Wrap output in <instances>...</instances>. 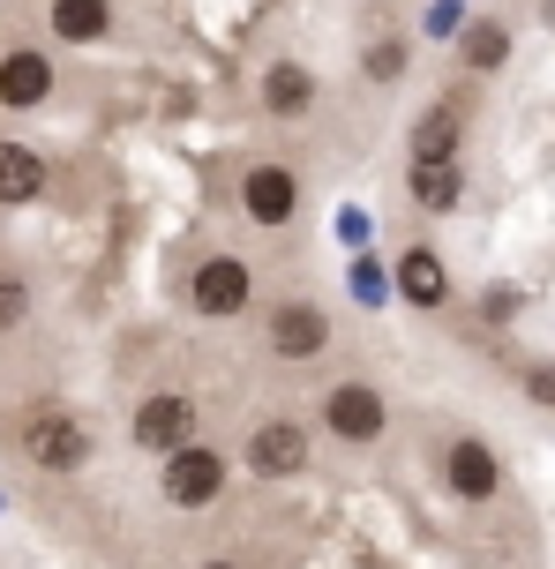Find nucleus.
<instances>
[{
	"label": "nucleus",
	"instance_id": "f257e3e1",
	"mask_svg": "<svg viewBox=\"0 0 555 569\" xmlns=\"http://www.w3.org/2000/svg\"><path fill=\"white\" fill-rule=\"evenodd\" d=\"M323 435L330 442H346V450H376L383 435H390V398H383L376 382H330L323 390Z\"/></svg>",
	"mask_w": 555,
	"mask_h": 569
},
{
	"label": "nucleus",
	"instance_id": "f03ea898",
	"mask_svg": "<svg viewBox=\"0 0 555 569\" xmlns=\"http://www.w3.org/2000/svg\"><path fill=\"white\" fill-rule=\"evenodd\" d=\"M16 442H23V457L38 465V472H83L90 465V427L76 420L68 405H38V412H23Z\"/></svg>",
	"mask_w": 555,
	"mask_h": 569
},
{
	"label": "nucleus",
	"instance_id": "7ed1b4c3",
	"mask_svg": "<svg viewBox=\"0 0 555 569\" xmlns=\"http://www.w3.org/2000/svg\"><path fill=\"white\" fill-rule=\"evenodd\" d=\"M240 457H248V472H256V480H300V472L316 465V435H308V420H286V412H270V420L248 427Z\"/></svg>",
	"mask_w": 555,
	"mask_h": 569
},
{
	"label": "nucleus",
	"instance_id": "20e7f679",
	"mask_svg": "<svg viewBox=\"0 0 555 569\" xmlns=\"http://www.w3.org/2000/svg\"><path fill=\"white\" fill-rule=\"evenodd\" d=\"M248 300H256V270H248L240 256H204L196 270H188V315L234 322V315H248Z\"/></svg>",
	"mask_w": 555,
	"mask_h": 569
},
{
	"label": "nucleus",
	"instance_id": "39448f33",
	"mask_svg": "<svg viewBox=\"0 0 555 569\" xmlns=\"http://www.w3.org/2000/svg\"><path fill=\"white\" fill-rule=\"evenodd\" d=\"M226 480H234V457L210 450V442L174 450V457H166V472H158V487H166V502H174V510H210V502L226 495Z\"/></svg>",
	"mask_w": 555,
	"mask_h": 569
},
{
	"label": "nucleus",
	"instance_id": "423d86ee",
	"mask_svg": "<svg viewBox=\"0 0 555 569\" xmlns=\"http://www.w3.org/2000/svg\"><path fill=\"white\" fill-rule=\"evenodd\" d=\"M240 210H248V226H293L300 218V172L286 166V158H248L240 166Z\"/></svg>",
	"mask_w": 555,
	"mask_h": 569
},
{
	"label": "nucleus",
	"instance_id": "0eeeda50",
	"mask_svg": "<svg viewBox=\"0 0 555 569\" xmlns=\"http://www.w3.org/2000/svg\"><path fill=\"white\" fill-rule=\"evenodd\" d=\"M264 345H270V360H286V368L323 360L330 352V308H316V300H278L264 315Z\"/></svg>",
	"mask_w": 555,
	"mask_h": 569
},
{
	"label": "nucleus",
	"instance_id": "6e6552de",
	"mask_svg": "<svg viewBox=\"0 0 555 569\" xmlns=\"http://www.w3.org/2000/svg\"><path fill=\"white\" fill-rule=\"evenodd\" d=\"M128 442L150 457H174L196 442V398L188 390H150L136 412H128Z\"/></svg>",
	"mask_w": 555,
	"mask_h": 569
},
{
	"label": "nucleus",
	"instance_id": "1a4fd4ad",
	"mask_svg": "<svg viewBox=\"0 0 555 569\" xmlns=\"http://www.w3.org/2000/svg\"><path fill=\"white\" fill-rule=\"evenodd\" d=\"M443 487L458 495V502H496L503 495V457L496 442H480V435H458V442H443Z\"/></svg>",
	"mask_w": 555,
	"mask_h": 569
},
{
	"label": "nucleus",
	"instance_id": "9d476101",
	"mask_svg": "<svg viewBox=\"0 0 555 569\" xmlns=\"http://www.w3.org/2000/svg\"><path fill=\"white\" fill-rule=\"evenodd\" d=\"M0 106H8V113L53 106V53H46V46H8V53H0Z\"/></svg>",
	"mask_w": 555,
	"mask_h": 569
},
{
	"label": "nucleus",
	"instance_id": "9b49d317",
	"mask_svg": "<svg viewBox=\"0 0 555 569\" xmlns=\"http://www.w3.org/2000/svg\"><path fill=\"white\" fill-rule=\"evenodd\" d=\"M390 292L406 300V308H420V315H436V308H450V262L420 240V248H406V256L390 262Z\"/></svg>",
	"mask_w": 555,
	"mask_h": 569
},
{
	"label": "nucleus",
	"instance_id": "f8f14e48",
	"mask_svg": "<svg viewBox=\"0 0 555 569\" xmlns=\"http://www.w3.org/2000/svg\"><path fill=\"white\" fill-rule=\"evenodd\" d=\"M316 98H323V83H316L308 60H270L264 83H256V106H264L270 120H308V113H316Z\"/></svg>",
	"mask_w": 555,
	"mask_h": 569
},
{
	"label": "nucleus",
	"instance_id": "ddd939ff",
	"mask_svg": "<svg viewBox=\"0 0 555 569\" xmlns=\"http://www.w3.org/2000/svg\"><path fill=\"white\" fill-rule=\"evenodd\" d=\"M406 196L443 218V210L466 202V166H458V158H413V166H406Z\"/></svg>",
	"mask_w": 555,
	"mask_h": 569
},
{
	"label": "nucleus",
	"instance_id": "4468645a",
	"mask_svg": "<svg viewBox=\"0 0 555 569\" xmlns=\"http://www.w3.org/2000/svg\"><path fill=\"white\" fill-rule=\"evenodd\" d=\"M46 30H53L60 46H106L113 38V0H53Z\"/></svg>",
	"mask_w": 555,
	"mask_h": 569
},
{
	"label": "nucleus",
	"instance_id": "2eb2a0df",
	"mask_svg": "<svg viewBox=\"0 0 555 569\" xmlns=\"http://www.w3.org/2000/svg\"><path fill=\"white\" fill-rule=\"evenodd\" d=\"M458 142H466V98L450 90L413 120V158H458Z\"/></svg>",
	"mask_w": 555,
	"mask_h": 569
},
{
	"label": "nucleus",
	"instance_id": "dca6fc26",
	"mask_svg": "<svg viewBox=\"0 0 555 569\" xmlns=\"http://www.w3.org/2000/svg\"><path fill=\"white\" fill-rule=\"evenodd\" d=\"M46 196V158L30 142H0V210H23Z\"/></svg>",
	"mask_w": 555,
	"mask_h": 569
},
{
	"label": "nucleus",
	"instance_id": "f3484780",
	"mask_svg": "<svg viewBox=\"0 0 555 569\" xmlns=\"http://www.w3.org/2000/svg\"><path fill=\"white\" fill-rule=\"evenodd\" d=\"M503 60H511V23L480 16V23L458 30V68H466V76H496Z\"/></svg>",
	"mask_w": 555,
	"mask_h": 569
},
{
	"label": "nucleus",
	"instance_id": "a211bd4d",
	"mask_svg": "<svg viewBox=\"0 0 555 569\" xmlns=\"http://www.w3.org/2000/svg\"><path fill=\"white\" fill-rule=\"evenodd\" d=\"M23 315H30V284H23V270H0V330H23Z\"/></svg>",
	"mask_w": 555,
	"mask_h": 569
},
{
	"label": "nucleus",
	"instance_id": "6ab92c4d",
	"mask_svg": "<svg viewBox=\"0 0 555 569\" xmlns=\"http://www.w3.org/2000/svg\"><path fill=\"white\" fill-rule=\"evenodd\" d=\"M368 76H376V83H398V76H406V38H376V53H368Z\"/></svg>",
	"mask_w": 555,
	"mask_h": 569
},
{
	"label": "nucleus",
	"instance_id": "aec40b11",
	"mask_svg": "<svg viewBox=\"0 0 555 569\" xmlns=\"http://www.w3.org/2000/svg\"><path fill=\"white\" fill-rule=\"evenodd\" d=\"M518 382H526V398L541 405V412H555V360H526V375H518Z\"/></svg>",
	"mask_w": 555,
	"mask_h": 569
},
{
	"label": "nucleus",
	"instance_id": "412c9836",
	"mask_svg": "<svg viewBox=\"0 0 555 569\" xmlns=\"http://www.w3.org/2000/svg\"><path fill=\"white\" fill-rule=\"evenodd\" d=\"M353 292H360V300H383V292H390V270H376V262H353Z\"/></svg>",
	"mask_w": 555,
	"mask_h": 569
},
{
	"label": "nucleus",
	"instance_id": "4be33fe9",
	"mask_svg": "<svg viewBox=\"0 0 555 569\" xmlns=\"http://www.w3.org/2000/svg\"><path fill=\"white\" fill-rule=\"evenodd\" d=\"M204 569H240V562H204Z\"/></svg>",
	"mask_w": 555,
	"mask_h": 569
}]
</instances>
